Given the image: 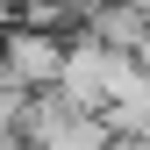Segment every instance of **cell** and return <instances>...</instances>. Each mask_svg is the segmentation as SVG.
I'll list each match as a JSON object with an SVG mask.
<instances>
[{"mask_svg":"<svg viewBox=\"0 0 150 150\" xmlns=\"http://www.w3.org/2000/svg\"><path fill=\"white\" fill-rule=\"evenodd\" d=\"M57 57H64V36L43 29V22H0V79L22 86V93H43L57 79Z\"/></svg>","mask_w":150,"mask_h":150,"instance_id":"obj_1","label":"cell"}]
</instances>
